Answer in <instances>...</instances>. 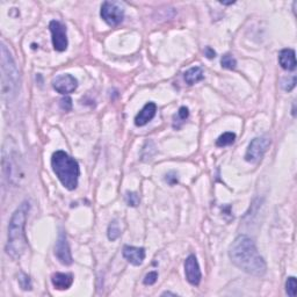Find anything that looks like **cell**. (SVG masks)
<instances>
[{"instance_id": "1", "label": "cell", "mask_w": 297, "mask_h": 297, "mask_svg": "<svg viewBox=\"0 0 297 297\" xmlns=\"http://www.w3.org/2000/svg\"><path fill=\"white\" fill-rule=\"evenodd\" d=\"M229 257L233 265L243 272L253 277H262L266 274L267 265L263 258L257 250V246L250 237L241 235L230 246Z\"/></svg>"}, {"instance_id": "2", "label": "cell", "mask_w": 297, "mask_h": 297, "mask_svg": "<svg viewBox=\"0 0 297 297\" xmlns=\"http://www.w3.org/2000/svg\"><path fill=\"white\" fill-rule=\"evenodd\" d=\"M29 209H31L29 202L25 201L21 203L19 208L13 212L10 224H8V238L5 250L6 253L13 259L20 258L28 247L25 227Z\"/></svg>"}, {"instance_id": "3", "label": "cell", "mask_w": 297, "mask_h": 297, "mask_svg": "<svg viewBox=\"0 0 297 297\" xmlns=\"http://www.w3.org/2000/svg\"><path fill=\"white\" fill-rule=\"evenodd\" d=\"M1 95L6 103H10L17 95L20 88V74L10 50L1 42Z\"/></svg>"}, {"instance_id": "4", "label": "cell", "mask_w": 297, "mask_h": 297, "mask_svg": "<svg viewBox=\"0 0 297 297\" xmlns=\"http://www.w3.org/2000/svg\"><path fill=\"white\" fill-rule=\"evenodd\" d=\"M52 167L53 173L67 190H76L80 175L79 164L76 159L64 151H56L52 157Z\"/></svg>"}, {"instance_id": "5", "label": "cell", "mask_w": 297, "mask_h": 297, "mask_svg": "<svg viewBox=\"0 0 297 297\" xmlns=\"http://www.w3.org/2000/svg\"><path fill=\"white\" fill-rule=\"evenodd\" d=\"M100 16L108 26L115 27L124 19V8L119 1H105L101 6Z\"/></svg>"}, {"instance_id": "6", "label": "cell", "mask_w": 297, "mask_h": 297, "mask_svg": "<svg viewBox=\"0 0 297 297\" xmlns=\"http://www.w3.org/2000/svg\"><path fill=\"white\" fill-rule=\"evenodd\" d=\"M271 145V139L267 136L256 137L248 144V148L246 150L245 160L251 164H257L262 160L263 155L266 154L267 149Z\"/></svg>"}, {"instance_id": "7", "label": "cell", "mask_w": 297, "mask_h": 297, "mask_svg": "<svg viewBox=\"0 0 297 297\" xmlns=\"http://www.w3.org/2000/svg\"><path fill=\"white\" fill-rule=\"evenodd\" d=\"M49 29L52 32V40L53 49L56 52H63L68 49V34H67V27L59 21L52 20L49 23Z\"/></svg>"}, {"instance_id": "8", "label": "cell", "mask_w": 297, "mask_h": 297, "mask_svg": "<svg viewBox=\"0 0 297 297\" xmlns=\"http://www.w3.org/2000/svg\"><path fill=\"white\" fill-rule=\"evenodd\" d=\"M55 256L57 259L59 260V262H62L63 265L65 266H70L71 263L73 262L70 246H69V243L67 241V235H65V232L63 230H61L58 238H57L55 245Z\"/></svg>"}, {"instance_id": "9", "label": "cell", "mask_w": 297, "mask_h": 297, "mask_svg": "<svg viewBox=\"0 0 297 297\" xmlns=\"http://www.w3.org/2000/svg\"><path fill=\"white\" fill-rule=\"evenodd\" d=\"M52 87L61 94H70L77 89L78 80L72 74H61L52 80Z\"/></svg>"}, {"instance_id": "10", "label": "cell", "mask_w": 297, "mask_h": 297, "mask_svg": "<svg viewBox=\"0 0 297 297\" xmlns=\"http://www.w3.org/2000/svg\"><path fill=\"white\" fill-rule=\"evenodd\" d=\"M185 274H186V279H187V281L190 282L191 284H193V286H199L201 279H202V274H201L200 265L199 262H197L196 257L193 256V254L186 259Z\"/></svg>"}, {"instance_id": "11", "label": "cell", "mask_w": 297, "mask_h": 297, "mask_svg": "<svg viewBox=\"0 0 297 297\" xmlns=\"http://www.w3.org/2000/svg\"><path fill=\"white\" fill-rule=\"evenodd\" d=\"M123 257L128 262H130L134 266L142 265L144 259H145V250L143 247H135V246H124L123 247Z\"/></svg>"}, {"instance_id": "12", "label": "cell", "mask_w": 297, "mask_h": 297, "mask_svg": "<svg viewBox=\"0 0 297 297\" xmlns=\"http://www.w3.org/2000/svg\"><path fill=\"white\" fill-rule=\"evenodd\" d=\"M156 112H157L156 104L148 103L136 115V118H135V124H136L137 127H143V125L148 124V123L155 118Z\"/></svg>"}, {"instance_id": "13", "label": "cell", "mask_w": 297, "mask_h": 297, "mask_svg": "<svg viewBox=\"0 0 297 297\" xmlns=\"http://www.w3.org/2000/svg\"><path fill=\"white\" fill-rule=\"evenodd\" d=\"M279 63L281 68L287 71H294L296 69V57L293 49H283L279 53Z\"/></svg>"}, {"instance_id": "14", "label": "cell", "mask_w": 297, "mask_h": 297, "mask_svg": "<svg viewBox=\"0 0 297 297\" xmlns=\"http://www.w3.org/2000/svg\"><path fill=\"white\" fill-rule=\"evenodd\" d=\"M52 283L57 290H68L73 283V277L68 273H55L52 277Z\"/></svg>"}, {"instance_id": "15", "label": "cell", "mask_w": 297, "mask_h": 297, "mask_svg": "<svg viewBox=\"0 0 297 297\" xmlns=\"http://www.w3.org/2000/svg\"><path fill=\"white\" fill-rule=\"evenodd\" d=\"M203 78H205L203 70L199 67L192 68L185 72V80L188 85H194V84L201 82Z\"/></svg>"}, {"instance_id": "16", "label": "cell", "mask_w": 297, "mask_h": 297, "mask_svg": "<svg viewBox=\"0 0 297 297\" xmlns=\"http://www.w3.org/2000/svg\"><path fill=\"white\" fill-rule=\"evenodd\" d=\"M236 140V135L233 133H224L222 134L220 137H218L217 140H216V145L220 146V148H223V146L231 145Z\"/></svg>"}, {"instance_id": "17", "label": "cell", "mask_w": 297, "mask_h": 297, "mask_svg": "<svg viewBox=\"0 0 297 297\" xmlns=\"http://www.w3.org/2000/svg\"><path fill=\"white\" fill-rule=\"evenodd\" d=\"M188 116H190V110H188L187 107H181L179 109L178 115L175 118V124H173V127L175 129H179L181 127V124L184 123L186 120L188 119Z\"/></svg>"}, {"instance_id": "18", "label": "cell", "mask_w": 297, "mask_h": 297, "mask_svg": "<svg viewBox=\"0 0 297 297\" xmlns=\"http://www.w3.org/2000/svg\"><path fill=\"white\" fill-rule=\"evenodd\" d=\"M120 236H121V229H120L118 221L110 222L109 227H108V238H109V241H116Z\"/></svg>"}, {"instance_id": "19", "label": "cell", "mask_w": 297, "mask_h": 297, "mask_svg": "<svg viewBox=\"0 0 297 297\" xmlns=\"http://www.w3.org/2000/svg\"><path fill=\"white\" fill-rule=\"evenodd\" d=\"M221 64H222V67H223L224 69H227V70H235V69L237 68L236 58L232 55H229V53H227V55H224L223 57H222Z\"/></svg>"}, {"instance_id": "20", "label": "cell", "mask_w": 297, "mask_h": 297, "mask_svg": "<svg viewBox=\"0 0 297 297\" xmlns=\"http://www.w3.org/2000/svg\"><path fill=\"white\" fill-rule=\"evenodd\" d=\"M286 292L290 297H295L297 294V281L294 277L288 278L286 282Z\"/></svg>"}, {"instance_id": "21", "label": "cell", "mask_w": 297, "mask_h": 297, "mask_svg": "<svg viewBox=\"0 0 297 297\" xmlns=\"http://www.w3.org/2000/svg\"><path fill=\"white\" fill-rule=\"evenodd\" d=\"M296 85V77L293 76V77H286L282 79L281 82V86L282 88L284 89V91H292V89L295 87Z\"/></svg>"}, {"instance_id": "22", "label": "cell", "mask_w": 297, "mask_h": 297, "mask_svg": "<svg viewBox=\"0 0 297 297\" xmlns=\"http://www.w3.org/2000/svg\"><path fill=\"white\" fill-rule=\"evenodd\" d=\"M125 202L129 207H137L140 205V196L134 192H128L125 194Z\"/></svg>"}, {"instance_id": "23", "label": "cell", "mask_w": 297, "mask_h": 297, "mask_svg": "<svg viewBox=\"0 0 297 297\" xmlns=\"http://www.w3.org/2000/svg\"><path fill=\"white\" fill-rule=\"evenodd\" d=\"M19 283L23 290H32V281L28 275L21 273L19 277Z\"/></svg>"}, {"instance_id": "24", "label": "cell", "mask_w": 297, "mask_h": 297, "mask_svg": "<svg viewBox=\"0 0 297 297\" xmlns=\"http://www.w3.org/2000/svg\"><path fill=\"white\" fill-rule=\"evenodd\" d=\"M158 279V273L157 272H150L149 274L145 275V278H144V284H146V286H152V284L156 283V281H157Z\"/></svg>"}, {"instance_id": "25", "label": "cell", "mask_w": 297, "mask_h": 297, "mask_svg": "<svg viewBox=\"0 0 297 297\" xmlns=\"http://www.w3.org/2000/svg\"><path fill=\"white\" fill-rule=\"evenodd\" d=\"M59 106H61L62 109L65 110V112H69V110H71L72 109L71 98H69V97L63 98L61 100V103H59Z\"/></svg>"}, {"instance_id": "26", "label": "cell", "mask_w": 297, "mask_h": 297, "mask_svg": "<svg viewBox=\"0 0 297 297\" xmlns=\"http://www.w3.org/2000/svg\"><path fill=\"white\" fill-rule=\"evenodd\" d=\"M166 181L169 182L170 185H175L178 182V178H176V175L175 172H171L166 175Z\"/></svg>"}, {"instance_id": "27", "label": "cell", "mask_w": 297, "mask_h": 297, "mask_svg": "<svg viewBox=\"0 0 297 297\" xmlns=\"http://www.w3.org/2000/svg\"><path fill=\"white\" fill-rule=\"evenodd\" d=\"M205 55L208 57L209 59H211V58H215V57H216V52H215L214 49H211L210 47H207L205 49Z\"/></svg>"}, {"instance_id": "28", "label": "cell", "mask_w": 297, "mask_h": 297, "mask_svg": "<svg viewBox=\"0 0 297 297\" xmlns=\"http://www.w3.org/2000/svg\"><path fill=\"white\" fill-rule=\"evenodd\" d=\"M163 296H176L175 293H171V292H165L163 293Z\"/></svg>"}]
</instances>
